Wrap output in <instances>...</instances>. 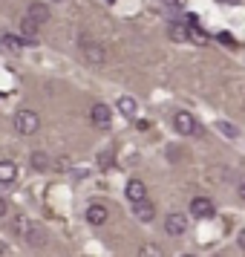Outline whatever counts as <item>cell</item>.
Here are the masks:
<instances>
[{
    "mask_svg": "<svg viewBox=\"0 0 245 257\" xmlns=\"http://www.w3.org/2000/svg\"><path fill=\"white\" fill-rule=\"evenodd\" d=\"M118 113L124 118H136V113H139V101L133 98V95H121L118 98Z\"/></svg>",
    "mask_w": 245,
    "mask_h": 257,
    "instance_id": "cell-13",
    "label": "cell"
},
{
    "mask_svg": "<svg viewBox=\"0 0 245 257\" xmlns=\"http://www.w3.org/2000/svg\"><path fill=\"white\" fill-rule=\"evenodd\" d=\"M222 3H231V6H236V3H239V0H222Z\"/></svg>",
    "mask_w": 245,
    "mask_h": 257,
    "instance_id": "cell-26",
    "label": "cell"
},
{
    "mask_svg": "<svg viewBox=\"0 0 245 257\" xmlns=\"http://www.w3.org/2000/svg\"><path fill=\"white\" fill-rule=\"evenodd\" d=\"M24 47H26V44H24V38H21V35L0 32V52H6V55H18Z\"/></svg>",
    "mask_w": 245,
    "mask_h": 257,
    "instance_id": "cell-9",
    "label": "cell"
},
{
    "mask_svg": "<svg viewBox=\"0 0 245 257\" xmlns=\"http://www.w3.org/2000/svg\"><path fill=\"white\" fill-rule=\"evenodd\" d=\"M136 127H139V130H147V127H150V121H144V118H139V121H136Z\"/></svg>",
    "mask_w": 245,
    "mask_h": 257,
    "instance_id": "cell-24",
    "label": "cell"
},
{
    "mask_svg": "<svg viewBox=\"0 0 245 257\" xmlns=\"http://www.w3.org/2000/svg\"><path fill=\"white\" fill-rule=\"evenodd\" d=\"M38 127H41V116H38L35 110H18L15 113V130L21 136H35Z\"/></svg>",
    "mask_w": 245,
    "mask_h": 257,
    "instance_id": "cell-2",
    "label": "cell"
},
{
    "mask_svg": "<svg viewBox=\"0 0 245 257\" xmlns=\"http://www.w3.org/2000/svg\"><path fill=\"white\" fill-rule=\"evenodd\" d=\"M107 3H113V0H107Z\"/></svg>",
    "mask_w": 245,
    "mask_h": 257,
    "instance_id": "cell-29",
    "label": "cell"
},
{
    "mask_svg": "<svg viewBox=\"0 0 245 257\" xmlns=\"http://www.w3.org/2000/svg\"><path fill=\"white\" fill-rule=\"evenodd\" d=\"M190 217L196 220H210L213 217V202L208 197H193L190 199Z\"/></svg>",
    "mask_w": 245,
    "mask_h": 257,
    "instance_id": "cell-7",
    "label": "cell"
},
{
    "mask_svg": "<svg viewBox=\"0 0 245 257\" xmlns=\"http://www.w3.org/2000/svg\"><path fill=\"white\" fill-rule=\"evenodd\" d=\"M170 127L179 133V136H196L199 133V121L193 113H187V110H176L173 118H170Z\"/></svg>",
    "mask_w": 245,
    "mask_h": 257,
    "instance_id": "cell-1",
    "label": "cell"
},
{
    "mask_svg": "<svg viewBox=\"0 0 245 257\" xmlns=\"http://www.w3.org/2000/svg\"><path fill=\"white\" fill-rule=\"evenodd\" d=\"M216 38H219V44H228V47H231V44H233V38H231V35H225V32H219V35H216Z\"/></svg>",
    "mask_w": 245,
    "mask_h": 257,
    "instance_id": "cell-20",
    "label": "cell"
},
{
    "mask_svg": "<svg viewBox=\"0 0 245 257\" xmlns=\"http://www.w3.org/2000/svg\"><path fill=\"white\" fill-rule=\"evenodd\" d=\"M6 211H9V205H6V199L0 197V220H3V217H6Z\"/></svg>",
    "mask_w": 245,
    "mask_h": 257,
    "instance_id": "cell-21",
    "label": "cell"
},
{
    "mask_svg": "<svg viewBox=\"0 0 245 257\" xmlns=\"http://www.w3.org/2000/svg\"><path fill=\"white\" fill-rule=\"evenodd\" d=\"M187 41H193V44H199V47H205L210 38L205 35V32L199 29V24H196V26H190V29H187Z\"/></svg>",
    "mask_w": 245,
    "mask_h": 257,
    "instance_id": "cell-18",
    "label": "cell"
},
{
    "mask_svg": "<svg viewBox=\"0 0 245 257\" xmlns=\"http://www.w3.org/2000/svg\"><path fill=\"white\" fill-rule=\"evenodd\" d=\"M182 257H196V254H182Z\"/></svg>",
    "mask_w": 245,
    "mask_h": 257,
    "instance_id": "cell-27",
    "label": "cell"
},
{
    "mask_svg": "<svg viewBox=\"0 0 245 257\" xmlns=\"http://www.w3.org/2000/svg\"><path fill=\"white\" fill-rule=\"evenodd\" d=\"M29 165H32V171H49V156L44 151H35L29 156Z\"/></svg>",
    "mask_w": 245,
    "mask_h": 257,
    "instance_id": "cell-17",
    "label": "cell"
},
{
    "mask_svg": "<svg viewBox=\"0 0 245 257\" xmlns=\"http://www.w3.org/2000/svg\"><path fill=\"white\" fill-rule=\"evenodd\" d=\"M26 18H29V21H32V24H47L49 21V6L47 3H32V6H29V12H26Z\"/></svg>",
    "mask_w": 245,
    "mask_h": 257,
    "instance_id": "cell-11",
    "label": "cell"
},
{
    "mask_svg": "<svg viewBox=\"0 0 245 257\" xmlns=\"http://www.w3.org/2000/svg\"><path fill=\"white\" fill-rule=\"evenodd\" d=\"M95 162H98V171H113L116 168V151L113 148H104V151L98 153Z\"/></svg>",
    "mask_w": 245,
    "mask_h": 257,
    "instance_id": "cell-14",
    "label": "cell"
},
{
    "mask_svg": "<svg viewBox=\"0 0 245 257\" xmlns=\"http://www.w3.org/2000/svg\"><path fill=\"white\" fill-rule=\"evenodd\" d=\"M133 217L139 222H153V217H156V205H153L150 199H144V202H139V205H133Z\"/></svg>",
    "mask_w": 245,
    "mask_h": 257,
    "instance_id": "cell-10",
    "label": "cell"
},
{
    "mask_svg": "<svg viewBox=\"0 0 245 257\" xmlns=\"http://www.w3.org/2000/svg\"><path fill=\"white\" fill-rule=\"evenodd\" d=\"M187 29H190V26H185V24H170L167 26V35H170V41H176V44H185Z\"/></svg>",
    "mask_w": 245,
    "mask_h": 257,
    "instance_id": "cell-15",
    "label": "cell"
},
{
    "mask_svg": "<svg viewBox=\"0 0 245 257\" xmlns=\"http://www.w3.org/2000/svg\"><path fill=\"white\" fill-rule=\"evenodd\" d=\"M216 130H219L222 136H228V139H236L239 136V130L233 127L231 121H216Z\"/></svg>",
    "mask_w": 245,
    "mask_h": 257,
    "instance_id": "cell-19",
    "label": "cell"
},
{
    "mask_svg": "<svg viewBox=\"0 0 245 257\" xmlns=\"http://www.w3.org/2000/svg\"><path fill=\"white\" fill-rule=\"evenodd\" d=\"M124 197H127L130 205H139L147 199V185L141 182V179H127V185H124Z\"/></svg>",
    "mask_w": 245,
    "mask_h": 257,
    "instance_id": "cell-5",
    "label": "cell"
},
{
    "mask_svg": "<svg viewBox=\"0 0 245 257\" xmlns=\"http://www.w3.org/2000/svg\"><path fill=\"white\" fill-rule=\"evenodd\" d=\"M187 228H190V222L182 211H170L167 217H164V231L170 234V237H185Z\"/></svg>",
    "mask_w": 245,
    "mask_h": 257,
    "instance_id": "cell-4",
    "label": "cell"
},
{
    "mask_svg": "<svg viewBox=\"0 0 245 257\" xmlns=\"http://www.w3.org/2000/svg\"><path fill=\"white\" fill-rule=\"evenodd\" d=\"M110 118H113V110H110L104 101L93 104V110H90V121H93L98 130H107V127H110Z\"/></svg>",
    "mask_w": 245,
    "mask_h": 257,
    "instance_id": "cell-6",
    "label": "cell"
},
{
    "mask_svg": "<svg viewBox=\"0 0 245 257\" xmlns=\"http://www.w3.org/2000/svg\"><path fill=\"white\" fill-rule=\"evenodd\" d=\"M78 47H81V55L87 64H107V49L101 47V44H95V41H90V38H81L78 41Z\"/></svg>",
    "mask_w": 245,
    "mask_h": 257,
    "instance_id": "cell-3",
    "label": "cell"
},
{
    "mask_svg": "<svg viewBox=\"0 0 245 257\" xmlns=\"http://www.w3.org/2000/svg\"><path fill=\"white\" fill-rule=\"evenodd\" d=\"M139 257H164V248L159 243H141L139 245Z\"/></svg>",
    "mask_w": 245,
    "mask_h": 257,
    "instance_id": "cell-16",
    "label": "cell"
},
{
    "mask_svg": "<svg viewBox=\"0 0 245 257\" xmlns=\"http://www.w3.org/2000/svg\"><path fill=\"white\" fill-rule=\"evenodd\" d=\"M239 197L245 199V179H242V182H239Z\"/></svg>",
    "mask_w": 245,
    "mask_h": 257,
    "instance_id": "cell-25",
    "label": "cell"
},
{
    "mask_svg": "<svg viewBox=\"0 0 245 257\" xmlns=\"http://www.w3.org/2000/svg\"><path fill=\"white\" fill-rule=\"evenodd\" d=\"M18 179V165L9 159H0V185H12Z\"/></svg>",
    "mask_w": 245,
    "mask_h": 257,
    "instance_id": "cell-12",
    "label": "cell"
},
{
    "mask_svg": "<svg viewBox=\"0 0 245 257\" xmlns=\"http://www.w3.org/2000/svg\"><path fill=\"white\" fill-rule=\"evenodd\" d=\"M52 3H64V0H52Z\"/></svg>",
    "mask_w": 245,
    "mask_h": 257,
    "instance_id": "cell-28",
    "label": "cell"
},
{
    "mask_svg": "<svg viewBox=\"0 0 245 257\" xmlns=\"http://www.w3.org/2000/svg\"><path fill=\"white\" fill-rule=\"evenodd\" d=\"M236 243H239V248H242V251H245V228H242V231H239V234H236Z\"/></svg>",
    "mask_w": 245,
    "mask_h": 257,
    "instance_id": "cell-22",
    "label": "cell"
},
{
    "mask_svg": "<svg viewBox=\"0 0 245 257\" xmlns=\"http://www.w3.org/2000/svg\"><path fill=\"white\" fill-rule=\"evenodd\" d=\"M167 3H170V6H176V9H185L187 0H167Z\"/></svg>",
    "mask_w": 245,
    "mask_h": 257,
    "instance_id": "cell-23",
    "label": "cell"
},
{
    "mask_svg": "<svg viewBox=\"0 0 245 257\" xmlns=\"http://www.w3.org/2000/svg\"><path fill=\"white\" fill-rule=\"evenodd\" d=\"M84 220L98 228V225H104V222L110 220V211H107V205H101V202H93L90 208L84 211Z\"/></svg>",
    "mask_w": 245,
    "mask_h": 257,
    "instance_id": "cell-8",
    "label": "cell"
}]
</instances>
